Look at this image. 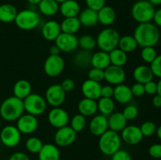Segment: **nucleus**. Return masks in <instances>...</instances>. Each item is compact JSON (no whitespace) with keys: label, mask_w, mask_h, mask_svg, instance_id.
<instances>
[{"label":"nucleus","mask_w":161,"mask_h":160,"mask_svg":"<svg viewBox=\"0 0 161 160\" xmlns=\"http://www.w3.org/2000/svg\"><path fill=\"white\" fill-rule=\"evenodd\" d=\"M133 36L136 39L138 46L154 47L158 44L160 33L158 27L151 22L138 24L134 31Z\"/></svg>","instance_id":"nucleus-1"},{"label":"nucleus","mask_w":161,"mask_h":160,"mask_svg":"<svg viewBox=\"0 0 161 160\" xmlns=\"http://www.w3.org/2000/svg\"><path fill=\"white\" fill-rule=\"evenodd\" d=\"M24 112L23 100L14 96L5 99L0 105V117L7 122L17 121Z\"/></svg>","instance_id":"nucleus-2"},{"label":"nucleus","mask_w":161,"mask_h":160,"mask_svg":"<svg viewBox=\"0 0 161 160\" xmlns=\"http://www.w3.org/2000/svg\"><path fill=\"white\" fill-rule=\"evenodd\" d=\"M121 143L122 140L119 133L108 130L102 136H99V150L103 155L112 156L115 152L120 149Z\"/></svg>","instance_id":"nucleus-3"},{"label":"nucleus","mask_w":161,"mask_h":160,"mask_svg":"<svg viewBox=\"0 0 161 160\" xmlns=\"http://www.w3.org/2000/svg\"><path fill=\"white\" fill-rule=\"evenodd\" d=\"M119 33L113 28H105L102 29L96 38L97 46L100 50L109 53L118 47Z\"/></svg>","instance_id":"nucleus-4"},{"label":"nucleus","mask_w":161,"mask_h":160,"mask_svg":"<svg viewBox=\"0 0 161 160\" xmlns=\"http://www.w3.org/2000/svg\"><path fill=\"white\" fill-rule=\"evenodd\" d=\"M155 10V6L148 0H138L132 6L130 14L132 18L138 24L148 23L153 20Z\"/></svg>","instance_id":"nucleus-5"},{"label":"nucleus","mask_w":161,"mask_h":160,"mask_svg":"<svg viewBox=\"0 0 161 160\" xmlns=\"http://www.w3.org/2000/svg\"><path fill=\"white\" fill-rule=\"evenodd\" d=\"M14 23L20 29L30 31L38 27L40 23V17L39 14L33 9H22L17 13Z\"/></svg>","instance_id":"nucleus-6"},{"label":"nucleus","mask_w":161,"mask_h":160,"mask_svg":"<svg viewBox=\"0 0 161 160\" xmlns=\"http://www.w3.org/2000/svg\"><path fill=\"white\" fill-rule=\"evenodd\" d=\"M23 103L25 111L36 117L43 114L47 110V103L45 98L38 93H31L24 99Z\"/></svg>","instance_id":"nucleus-7"},{"label":"nucleus","mask_w":161,"mask_h":160,"mask_svg":"<svg viewBox=\"0 0 161 160\" xmlns=\"http://www.w3.org/2000/svg\"><path fill=\"white\" fill-rule=\"evenodd\" d=\"M0 141L6 147H14L21 141V133L16 125H6L0 132Z\"/></svg>","instance_id":"nucleus-8"},{"label":"nucleus","mask_w":161,"mask_h":160,"mask_svg":"<svg viewBox=\"0 0 161 160\" xmlns=\"http://www.w3.org/2000/svg\"><path fill=\"white\" fill-rule=\"evenodd\" d=\"M44 98L52 108L61 107L65 100L66 93L60 84H53L47 89Z\"/></svg>","instance_id":"nucleus-9"},{"label":"nucleus","mask_w":161,"mask_h":160,"mask_svg":"<svg viewBox=\"0 0 161 160\" xmlns=\"http://www.w3.org/2000/svg\"><path fill=\"white\" fill-rule=\"evenodd\" d=\"M64 61L60 55H50L43 64V70L49 77H57L61 75L64 69Z\"/></svg>","instance_id":"nucleus-10"},{"label":"nucleus","mask_w":161,"mask_h":160,"mask_svg":"<svg viewBox=\"0 0 161 160\" xmlns=\"http://www.w3.org/2000/svg\"><path fill=\"white\" fill-rule=\"evenodd\" d=\"M77 133L74 131L70 125H65L57 130L54 133V142L59 147H68L75 142Z\"/></svg>","instance_id":"nucleus-11"},{"label":"nucleus","mask_w":161,"mask_h":160,"mask_svg":"<svg viewBox=\"0 0 161 160\" xmlns=\"http://www.w3.org/2000/svg\"><path fill=\"white\" fill-rule=\"evenodd\" d=\"M55 45L60 49L61 52L72 53L79 47L78 38L75 35L61 32L55 39Z\"/></svg>","instance_id":"nucleus-12"},{"label":"nucleus","mask_w":161,"mask_h":160,"mask_svg":"<svg viewBox=\"0 0 161 160\" xmlns=\"http://www.w3.org/2000/svg\"><path fill=\"white\" fill-rule=\"evenodd\" d=\"M19 131L24 134H31L37 130L39 121L36 116L26 113L23 114L17 120V125Z\"/></svg>","instance_id":"nucleus-13"},{"label":"nucleus","mask_w":161,"mask_h":160,"mask_svg":"<svg viewBox=\"0 0 161 160\" xmlns=\"http://www.w3.org/2000/svg\"><path fill=\"white\" fill-rule=\"evenodd\" d=\"M48 122L56 129L65 126L69 122V113L61 107L53 108L48 113Z\"/></svg>","instance_id":"nucleus-14"},{"label":"nucleus","mask_w":161,"mask_h":160,"mask_svg":"<svg viewBox=\"0 0 161 160\" xmlns=\"http://www.w3.org/2000/svg\"><path fill=\"white\" fill-rule=\"evenodd\" d=\"M104 72H105V80L112 86H117L124 83L127 76L124 67L112 65V64L105 69Z\"/></svg>","instance_id":"nucleus-15"},{"label":"nucleus","mask_w":161,"mask_h":160,"mask_svg":"<svg viewBox=\"0 0 161 160\" xmlns=\"http://www.w3.org/2000/svg\"><path fill=\"white\" fill-rule=\"evenodd\" d=\"M120 133L121 140L129 145L138 144L144 137L140 127L135 125H127Z\"/></svg>","instance_id":"nucleus-16"},{"label":"nucleus","mask_w":161,"mask_h":160,"mask_svg":"<svg viewBox=\"0 0 161 160\" xmlns=\"http://www.w3.org/2000/svg\"><path fill=\"white\" fill-rule=\"evenodd\" d=\"M108 130V118L103 115H96L93 116L89 123V130L92 135L100 136Z\"/></svg>","instance_id":"nucleus-17"},{"label":"nucleus","mask_w":161,"mask_h":160,"mask_svg":"<svg viewBox=\"0 0 161 160\" xmlns=\"http://www.w3.org/2000/svg\"><path fill=\"white\" fill-rule=\"evenodd\" d=\"M101 88L102 85L100 83L86 79L82 84L81 91L86 98L97 100L101 97Z\"/></svg>","instance_id":"nucleus-18"},{"label":"nucleus","mask_w":161,"mask_h":160,"mask_svg":"<svg viewBox=\"0 0 161 160\" xmlns=\"http://www.w3.org/2000/svg\"><path fill=\"white\" fill-rule=\"evenodd\" d=\"M42 35L46 40L55 41L61 33L60 23L54 20H50L45 22L42 28Z\"/></svg>","instance_id":"nucleus-19"},{"label":"nucleus","mask_w":161,"mask_h":160,"mask_svg":"<svg viewBox=\"0 0 161 160\" xmlns=\"http://www.w3.org/2000/svg\"><path fill=\"white\" fill-rule=\"evenodd\" d=\"M77 109L80 114L83 115L85 117H91L95 115L97 112V100L88 99L84 97L80 100L77 105Z\"/></svg>","instance_id":"nucleus-20"},{"label":"nucleus","mask_w":161,"mask_h":160,"mask_svg":"<svg viewBox=\"0 0 161 160\" xmlns=\"http://www.w3.org/2000/svg\"><path fill=\"white\" fill-rule=\"evenodd\" d=\"M113 97L118 103L124 104L131 101L133 95L130 86L122 83L115 86Z\"/></svg>","instance_id":"nucleus-21"},{"label":"nucleus","mask_w":161,"mask_h":160,"mask_svg":"<svg viewBox=\"0 0 161 160\" xmlns=\"http://www.w3.org/2000/svg\"><path fill=\"white\" fill-rule=\"evenodd\" d=\"M39 160H60L61 153L56 144H43L38 153Z\"/></svg>","instance_id":"nucleus-22"},{"label":"nucleus","mask_w":161,"mask_h":160,"mask_svg":"<svg viewBox=\"0 0 161 160\" xmlns=\"http://www.w3.org/2000/svg\"><path fill=\"white\" fill-rule=\"evenodd\" d=\"M80 11V5L76 0H67L59 6V12L64 18L78 17Z\"/></svg>","instance_id":"nucleus-23"},{"label":"nucleus","mask_w":161,"mask_h":160,"mask_svg":"<svg viewBox=\"0 0 161 160\" xmlns=\"http://www.w3.org/2000/svg\"><path fill=\"white\" fill-rule=\"evenodd\" d=\"M108 130L119 133L127 125V120L122 112H113L108 117Z\"/></svg>","instance_id":"nucleus-24"},{"label":"nucleus","mask_w":161,"mask_h":160,"mask_svg":"<svg viewBox=\"0 0 161 160\" xmlns=\"http://www.w3.org/2000/svg\"><path fill=\"white\" fill-rule=\"evenodd\" d=\"M153 77L154 75L152 70L148 65H144V64L138 65L133 71V78L136 83L145 84L153 80Z\"/></svg>","instance_id":"nucleus-25"},{"label":"nucleus","mask_w":161,"mask_h":160,"mask_svg":"<svg viewBox=\"0 0 161 160\" xmlns=\"http://www.w3.org/2000/svg\"><path fill=\"white\" fill-rule=\"evenodd\" d=\"M97 17H98V23L103 26L108 27L113 24L116 20V11L112 6L105 5L100 10L97 11Z\"/></svg>","instance_id":"nucleus-26"},{"label":"nucleus","mask_w":161,"mask_h":160,"mask_svg":"<svg viewBox=\"0 0 161 160\" xmlns=\"http://www.w3.org/2000/svg\"><path fill=\"white\" fill-rule=\"evenodd\" d=\"M78 18L82 26L86 27V28L94 27L98 23L97 11L93 10L87 7L80 11V14L78 15Z\"/></svg>","instance_id":"nucleus-27"},{"label":"nucleus","mask_w":161,"mask_h":160,"mask_svg":"<svg viewBox=\"0 0 161 160\" xmlns=\"http://www.w3.org/2000/svg\"><path fill=\"white\" fill-rule=\"evenodd\" d=\"M110 64L111 63H110L109 53L107 52L99 50L92 54L91 62V65L92 66V67L105 70Z\"/></svg>","instance_id":"nucleus-28"},{"label":"nucleus","mask_w":161,"mask_h":160,"mask_svg":"<svg viewBox=\"0 0 161 160\" xmlns=\"http://www.w3.org/2000/svg\"><path fill=\"white\" fill-rule=\"evenodd\" d=\"M14 97L24 100L31 93V85L26 79H20L17 81L13 88Z\"/></svg>","instance_id":"nucleus-29"},{"label":"nucleus","mask_w":161,"mask_h":160,"mask_svg":"<svg viewBox=\"0 0 161 160\" xmlns=\"http://www.w3.org/2000/svg\"><path fill=\"white\" fill-rule=\"evenodd\" d=\"M60 4L55 0H42L38 4V9L45 17H53L59 12Z\"/></svg>","instance_id":"nucleus-30"},{"label":"nucleus","mask_w":161,"mask_h":160,"mask_svg":"<svg viewBox=\"0 0 161 160\" xmlns=\"http://www.w3.org/2000/svg\"><path fill=\"white\" fill-rule=\"evenodd\" d=\"M17 13V8L10 3L0 5V21L3 23L14 22Z\"/></svg>","instance_id":"nucleus-31"},{"label":"nucleus","mask_w":161,"mask_h":160,"mask_svg":"<svg viewBox=\"0 0 161 160\" xmlns=\"http://www.w3.org/2000/svg\"><path fill=\"white\" fill-rule=\"evenodd\" d=\"M61 25V32L67 33V34L75 35L81 28V24L78 17H66L60 23Z\"/></svg>","instance_id":"nucleus-32"},{"label":"nucleus","mask_w":161,"mask_h":160,"mask_svg":"<svg viewBox=\"0 0 161 160\" xmlns=\"http://www.w3.org/2000/svg\"><path fill=\"white\" fill-rule=\"evenodd\" d=\"M138 45L137 43L136 39L133 35H126L120 36L118 44V48L124 51L125 53H132L138 48Z\"/></svg>","instance_id":"nucleus-33"},{"label":"nucleus","mask_w":161,"mask_h":160,"mask_svg":"<svg viewBox=\"0 0 161 160\" xmlns=\"http://www.w3.org/2000/svg\"><path fill=\"white\" fill-rule=\"evenodd\" d=\"M110 63L112 65L118 66V67H124L126 65L128 61L127 53L121 50L120 49L116 48L115 50L109 52Z\"/></svg>","instance_id":"nucleus-34"},{"label":"nucleus","mask_w":161,"mask_h":160,"mask_svg":"<svg viewBox=\"0 0 161 160\" xmlns=\"http://www.w3.org/2000/svg\"><path fill=\"white\" fill-rule=\"evenodd\" d=\"M91 51L86 50H80L77 52L73 56V63L76 67L80 68H86L91 65Z\"/></svg>","instance_id":"nucleus-35"},{"label":"nucleus","mask_w":161,"mask_h":160,"mask_svg":"<svg viewBox=\"0 0 161 160\" xmlns=\"http://www.w3.org/2000/svg\"><path fill=\"white\" fill-rule=\"evenodd\" d=\"M97 110L103 115L108 116L114 112L115 102L113 98L107 97H100L97 100Z\"/></svg>","instance_id":"nucleus-36"},{"label":"nucleus","mask_w":161,"mask_h":160,"mask_svg":"<svg viewBox=\"0 0 161 160\" xmlns=\"http://www.w3.org/2000/svg\"><path fill=\"white\" fill-rule=\"evenodd\" d=\"M79 46L83 50L91 51L97 46L96 39L91 35H83L78 38Z\"/></svg>","instance_id":"nucleus-37"},{"label":"nucleus","mask_w":161,"mask_h":160,"mask_svg":"<svg viewBox=\"0 0 161 160\" xmlns=\"http://www.w3.org/2000/svg\"><path fill=\"white\" fill-rule=\"evenodd\" d=\"M43 143L36 136H30L25 141V147L27 151L31 154H38L42 148Z\"/></svg>","instance_id":"nucleus-38"},{"label":"nucleus","mask_w":161,"mask_h":160,"mask_svg":"<svg viewBox=\"0 0 161 160\" xmlns=\"http://www.w3.org/2000/svg\"><path fill=\"white\" fill-rule=\"evenodd\" d=\"M86 125V118L81 114H76L71 119L70 127L76 133L82 132Z\"/></svg>","instance_id":"nucleus-39"},{"label":"nucleus","mask_w":161,"mask_h":160,"mask_svg":"<svg viewBox=\"0 0 161 160\" xmlns=\"http://www.w3.org/2000/svg\"><path fill=\"white\" fill-rule=\"evenodd\" d=\"M157 50L153 46H147L142 48L141 57L144 62L150 64L157 56Z\"/></svg>","instance_id":"nucleus-40"},{"label":"nucleus","mask_w":161,"mask_h":160,"mask_svg":"<svg viewBox=\"0 0 161 160\" xmlns=\"http://www.w3.org/2000/svg\"><path fill=\"white\" fill-rule=\"evenodd\" d=\"M139 127L143 136H146V137H149L155 134L157 129L156 124L151 121H146V122H143L141 126Z\"/></svg>","instance_id":"nucleus-41"},{"label":"nucleus","mask_w":161,"mask_h":160,"mask_svg":"<svg viewBox=\"0 0 161 160\" xmlns=\"http://www.w3.org/2000/svg\"><path fill=\"white\" fill-rule=\"evenodd\" d=\"M122 113L127 121H133L138 117V108L135 105L129 104L124 108Z\"/></svg>","instance_id":"nucleus-42"},{"label":"nucleus","mask_w":161,"mask_h":160,"mask_svg":"<svg viewBox=\"0 0 161 160\" xmlns=\"http://www.w3.org/2000/svg\"><path fill=\"white\" fill-rule=\"evenodd\" d=\"M88 79L101 83L103 80H105V72L102 69L92 67L88 72Z\"/></svg>","instance_id":"nucleus-43"},{"label":"nucleus","mask_w":161,"mask_h":160,"mask_svg":"<svg viewBox=\"0 0 161 160\" xmlns=\"http://www.w3.org/2000/svg\"><path fill=\"white\" fill-rule=\"evenodd\" d=\"M149 67L154 76L161 78V54L157 55L156 59L150 64Z\"/></svg>","instance_id":"nucleus-44"},{"label":"nucleus","mask_w":161,"mask_h":160,"mask_svg":"<svg viewBox=\"0 0 161 160\" xmlns=\"http://www.w3.org/2000/svg\"><path fill=\"white\" fill-rule=\"evenodd\" d=\"M85 3L87 8L97 12L105 6L106 0H85Z\"/></svg>","instance_id":"nucleus-45"},{"label":"nucleus","mask_w":161,"mask_h":160,"mask_svg":"<svg viewBox=\"0 0 161 160\" xmlns=\"http://www.w3.org/2000/svg\"><path fill=\"white\" fill-rule=\"evenodd\" d=\"M130 89H131V93L133 97H142L143 95L146 94L144 84H142V83H135V84L132 85V86H130Z\"/></svg>","instance_id":"nucleus-46"},{"label":"nucleus","mask_w":161,"mask_h":160,"mask_svg":"<svg viewBox=\"0 0 161 160\" xmlns=\"http://www.w3.org/2000/svg\"><path fill=\"white\" fill-rule=\"evenodd\" d=\"M111 160H132V157L128 152L119 149L112 155Z\"/></svg>","instance_id":"nucleus-47"},{"label":"nucleus","mask_w":161,"mask_h":160,"mask_svg":"<svg viewBox=\"0 0 161 160\" xmlns=\"http://www.w3.org/2000/svg\"><path fill=\"white\" fill-rule=\"evenodd\" d=\"M149 154L153 158H161V144H152L149 148Z\"/></svg>","instance_id":"nucleus-48"},{"label":"nucleus","mask_w":161,"mask_h":160,"mask_svg":"<svg viewBox=\"0 0 161 160\" xmlns=\"http://www.w3.org/2000/svg\"><path fill=\"white\" fill-rule=\"evenodd\" d=\"M145 92L149 95H156L157 93V84L153 80L148 82L144 84Z\"/></svg>","instance_id":"nucleus-49"},{"label":"nucleus","mask_w":161,"mask_h":160,"mask_svg":"<svg viewBox=\"0 0 161 160\" xmlns=\"http://www.w3.org/2000/svg\"><path fill=\"white\" fill-rule=\"evenodd\" d=\"M114 87L112 85H105L101 88V97H107V98H113Z\"/></svg>","instance_id":"nucleus-50"},{"label":"nucleus","mask_w":161,"mask_h":160,"mask_svg":"<svg viewBox=\"0 0 161 160\" xmlns=\"http://www.w3.org/2000/svg\"><path fill=\"white\" fill-rule=\"evenodd\" d=\"M60 85H61L62 89L64 90V92L67 93L71 92V91L75 88V83L72 78H64V79L61 82V83Z\"/></svg>","instance_id":"nucleus-51"},{"label":"nucleus","mask_w":161,"mask_h":160,"mask_svg":"<svg viewBox=\"0 0 161 160\" xmlns=\"http://www.w3.org/2000/svg\"><path fill=\"white\" fill-rule=\"evenodd\" d=\"M9 160H30V158L27 154L21 152H17L12 154Z\"/></svg>","instance_id":"nucleus-52"},{"label":"nucleus","mask_w":161,"mask_h":160,"mask_svg":"<svg viewBox=\"0 0 161 160\" xmlns=\"http://www.w3.org/2000/svg\"><path fill=\"white\" fill-rule=\"evenodd\" d=\"M153 20L154 24L156 26L161 28V8L158 9H156Z\"/></svg>","instance_id":"nucleus-53"},{"label":"nucleus","mask_w":161,"mask_h":160,"mask_svg":"<svg viewBox=\"0 0 161 160\" xmlns=\"http://www.w3.org/2000/svg\"><path fill=\"white\" fill-rule=\"evenodd\" d=\"M152 104L155 108H161V96L158 95V94L154 95L153 98L152 100Z\"/></svg>","instance_id":"nucleus-54"},{"label":"nucleus","mask_w":161,"mask_h":160,"mask_svg":"<svg viewBox=\"0 0 161 160\" xmlns=\"http://www.w3.org/2000/svg\"><path fill=\"white\" fill-rule=\"evenodd\" d=\"M61 50L56 45H53L50 48V55H60Z\"/></svg>","instance_id":"nucleus-55"},{"label":"nucleus","mask_w":161,"mask_h":160,"mask_svg":"<svg viewBox=\"0 0 161 160\" xmlns=\"http://www.w3.org/2000/svg\"><path fill=\"white\" fill-rule=\"evenodd\" d=\"M148 1L154 6H160L161 5V0H148Z\"/></svg>","instance_id":"nucleus-56"},{"label":"nucleus","mask_w":161,"mask_h":160,"mask_svg":"<svg viewBox=\"0 0 161 160\" xmlns=\"http://www.w3.org/2000/svg\"><path fill=\"white\" fill-rule=\"evenodd\" d=\"M157 94L161 96V78L158 81V83H157Z\"/></svg>","instance_id":"nucleus-57"},{"label":"nucleus","mask_w":161,"mask_h":160,"mask_svg":"<svg viewBox=\"0 0 161 160\" xmlns=\"http://www.w3.org/2000/svg\"><path fill=\"white\" fill-rule=\"evenodd\" d=\"M28 3L31 5H38L42 0H27Z\"/></svg>","instance_id":"nucleus-58"},{"label":"nucleus","mask_w":161,"mask_h":160,"mask_svg":"<svg viewBox=\"0 0 161 160\" xmlns=\"http://www.w3.org/2000/svg\"><path fill=\"white\" fill-rule=\"evenodd\" d=\"M156 133H157V137H158L159 139H160L161 141V125L159 127H157V132H156Z\"/></svg>","instance_id":"nucleus-59"},{"label":"nucleus","mask_w":161,"mask_h":160,"mask_svg":"<svg viewBox=\"0 0 161 160\" xmlns=\"http://www.w3.org/2000/svg\"><path fill=\"white\" fill-rule=\"evenodd\" d=\"M55 1H56L57 3H59V4H61V3H64V2L67 1V0H55Z\"/></svg>","instance_id":"nucleus-60"},{"label":"nucleus","mask_w":161,"mask_h":160,"mask_svg":"<svg viewBox=\"0 0 161 160\" xmlns=\"http://www.w3.org/2000/svg\"><path fill=\"white\" fill-rule=\"evenodd\" d=\"M1 125H2V120H1V117H0V128H1Z\"/></svg>","instance_id":"nucleus-61"},{"label":"nucleus","mask_w":161,"mask_h":160,"mask_svg":"<svg viewBox=\"0 0 161 160\" xmlns=\"http://www.w3.org/2000/svg\"><path fill=\"white\" fill-rule=\"evenodd\" d=\"M10 1H12V0H10Z\"/></svg>","instance_id":"nucleus-62"}]
</instances>
